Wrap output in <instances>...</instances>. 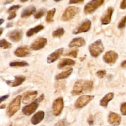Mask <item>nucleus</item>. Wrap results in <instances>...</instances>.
Masks as SVG:
<instances>
[{"label": "nucleus", "instance_id": "17", "mask_svg": "<svg viewBox=\"0 0 126 126\" xmlns=\"http://www.w3.org/2000/svg\"><path fill=\"white\" fill-rule=\"evenodd\" d=\"M37 92L36 91L27 92L22 98V102L24 104H28L32 101L37 96Z\"/></svg>", "mask_w": 126, "mask_h": 126}, {"label": "nucleus", "instance_id": "33", "mask_svg": "<svg viewBox=\"0 0 126 126\" xmlns=\"http://www.w3.org/2000/svg\"><path fill=\"white\" fill-rule=\"evenodd\" d=\"M120 111L122 115L126 116V102H124L121 104Z\"/></svg>", "mask_w": 126, "mask_h": 126}, {"label": "nucleus", "instance_id": "2", "mask_svg": "<svg viewBox=\"0 0 126 126\" xmlns=\"http://www.w3.org/2000/svg\"><path fill=\"white\" fill-rule=\"evenodd\" d=\"M44 97V94H42L38 98L34 100L31 103L24 106L22 109L23 113L27 116H30L36 110L39 102L43 100Z\"/></svg>", "mask_w": 126, "mask_h": 126}, {"label": "nucleus", "instance_id": "3", "mask_svg": "<svg viewBox=\"0 0 126 126\" xmlns=\"http://www.w3.org/2000/svg\"><path fill=\"white\" fill-rule=\"evenodd\" d=\"M22 99V95H19L14 98L9 104L6 113L9 117L13 116L20 108L21 101Z\"/></svg>", "mask_w": 126, "mask_h": 126}, {"label": "nucleus", "instance_id": "23", "mask_svg": "<svg viewBox=\"0 0 126 126\" xmlns=\"http://www.w3.org/2000/svg\"><path fill=\"white\" fill-rule=\"evenodd\" d=\"M36 11V8L34 6L31 5L24 9L21 13L22 18H26L33 14Z\"/></svg>", "mask_w": 126, "mask_h": 126}, {"label": "nucleus", "instance_id": "35", "mask_svg": "<svg viewBox=\"0 0 126 126\" xmlns=\"http://www.w3.org/2000/svg\"><path fill=\"white\" fill-rule=\"evenodd\" d=\"M77 52H78V51L77 50H72V51L68 52V53H67L66 54V56H70V57H71L73 58H76L77 55Z\"/></svg>", "mask_w": 126, "mask_h": 126}, {"label": "nucleus", "instance_id": "47", "mask_svg": "<svg viewBox=\"0 0 126 126\" xmlns=\"http://www.w3.org/2000/svg\"><path fill=\"white\" fill-rule=\"evenodd\" d=\"M13 1H6L4 3L5 4H7L8 3H10V2H12Z\"/></svg>", "mask_w": 126, "mask_h": 126}, {"label": "nucleus", "instance_id": "43", "mask_svg": "<svg viewBox=\"0 0 126 126\" xmlns=\"http://www.w3.org/2000/svg\"><path fill=\"white\" fill-rule=\"evenodd\" d=\"M12 25H13V24H12V23H7V25H6V27L7 28H9V27H12Z\"/></svg>", "mask_w": 126, "mask_h": 126}, {"label": "nucleus", "instance_id": "42", "mask_svg": "<svg viewBox=\"0 0 126 126\" xmlns=\"http://www.w3.org/2000/svg\"><path fill=\"white\" fill-rule=\"evenodd\" d=\"M121 65L122 67L126 68V60H125L123 62H122V63H121Z\"/></svg>", "mask_w": 126, "mask_h": 126}, {"label": "nucleus", "instance_id": "37", "mask_svg": "<svg viewBox=\"0 0 126 126\" xmlns=\"http://www.w3.org/2000/svg\"><path fill=\"white\" fill-rule=\"evenodd\" d=\"M16 16V14L15 13V12L13 11V12H10V14L8 16V17H7V19L8 20H12L13 18H14Z\"/></svg>", "mask_w": 126, "mask_h": 126}, {"label": "nucleus", "instance_id": "34", "mask_svg": "<svg viewBox=\"0 0 126 126\" xmlns=\"http://www.w3.org/2000/svg\"><path fill=\"white\" fill-rule=\"evenodd\" d=\"M106 72L105 70H100L97 71L96 72V75L99 78H102L105 76V75H106Z\"/></svg>", "mask_w": 126, "mask_h": 126}, {"label": "nucleus", "instance_id": "28", "mask_svg": "<svg viewBox=\"0 0 126 126\" xmlns=\"http://www.w3.org/2000/svg\"><path fill=\"white\" fill-rule=\"evenodd\" d=\"M9 65L11 67H23L28 66L29 64L27 62L25 61H21V62H10L9 63Z\"/></svg>", "mask_w": 126, "mask_h": 126}, {"label": "nucleus", "instance_id": "40", "mask_svg": "<svg viewBox=\"0 0 126 126\" xmlns=\"http://www.w3.org/2000/svg\"><path fill=\"white\" fill-rule=\"evenodd\" d=\"M94 118H93V116L91 115L88 119V123H89V124L90 125H92L94 124Z\"/></svg>", "mask_w": 126, "mask_h": 126}, {"label": "nucleus", "instance_id": "25", "mask_svg": "<svg viewBox=\"0 0 126 126\" xmlns=\"http://www.w3.org/2000/svg\"><path fill=\"white\" fill-rule=\"evenodd\" d=\"M72 71H73V69L72 68H70L66 71H63V72L57 74L55 76V79L56 80H60V79H65V78H67L71 74Z\"/></svg>", "mask_w": 126, "mask_h": 126}, {"label": "nucleus", "instance_id": "13", "mask_svg": "<svg viewBox=\"0 0 126 126\" xmlns=\"http://www.w3.org/2000/svg\"><path fill=\"white\" fill-rule=\"evenodd\" d=\"M7 36L13 42H18L22 38V31L19 29L14 30L9 32Z\"/></svg>", "mask_w": 126, "mask_h": 126}, {"label": "nucleus", "instance_id": "27", "mask_svg": "<svg viewBox=\"0 0 126 126\" xmlns=\"http://www.w3.org/2000/svg\"><path fill=\"white\" fill-rule=\"evenodd\" d=\"M65 31L63 28H60L54 31L52 33V36L54 37H60L64 33Z\"/></svg>", "mask_w": 126, "mask_h": 126}, {"label": "nucleus", "instance_id": "31", "mask_svg": "<svg viewBox=\"0 0 126 126\" xmlns=\"http://www.w3.org/2000/svg\"><path fill=\"white\" fill-rule=\"evenodd\" d=\"M45 10L44 9H40L38 11H37L35 14H34V18L36 19H40L41 17H42L45 13Z\"/></svg>", "mask_w": 126, "mask_h": 126}, {"label": "nucleus", "instance_id": "20", "mask_svg": "<svg viewBox=\"0 0 126 126\" xmlns=\"http://www.w3.org/2000/svg\"><path fill=\"white\" fill-rule=\"evenodd\" d=\"M86 43L85 40L82 37H77L73 38L69 43L68 46L70 48L74 47H80L84 46Z\"/></svg>", "mask_w": 126, "mask_h": 126}, {"label": "nucleus", "instance_id": "30", "mask_svg": "<svg viewBox=\"0 0 126 126\" xmlns=\"http://www.w3.org/2000/svg\"><path fill=\"white\" fill-rule=\"evenodd\" d=\"M69 123L65 119H62L58 121L54 126H69Z\"/></svg>", "mask_w": 126, "mask_h": 126}, {"label": "nucleus", "instance_id": "22", "mask_svg": "<svg viewBox=\"0 0 126 126\" xmlns=\"http://www.w3.org/2000/svg\"><path fill=\"white\" fill-rule=\"evenodd\" d=\"M75 62L70 59L65 58L62 59L59 62L58 64V67L59 69H62L65 67L66 66H73L75 64Z\"/></svg>", "mask_w": 126, "mask_h": 126}, {"label": "nucleus", "instance_id": "14", "mask_svg": "<svg viewBox=\"0 0 126 126\" xmlns=\"http://www.w3.org/2000/svg\"><path fill=\"white\" fill-rule=\"evenodd\" d=\"M113 11L114 8L113 7H109L107 8L100 18V22L102 25H107L110 23Z\"/></svg>", "mask_w": 126, "mask_h": 126}, {"label": "nucleus", "instance_id": "29", "mask_svg": "<svg viewBox=\"0 0 126 126\" xmlns=\"http://www.w3.org/2000/svg\"><path fill=\"white\" fill-rule=\"evenodd\" d=\"M11 44L6 40L5 39L0 40V48L6 49L11 47Z\"/></svg>", "mask_w": 126, "mask_h": 126}, {"label": "nucleus", "instance_id": "1", "mask_svg": "<svg viewBox=\"0 0 126 126\" xmlns=\"http://www.w3.org/2000/svg\"><path fill=\"white\" fill-rule=\"evenodd\" d=\"M93 87V82L92 81L78 80L74 84L71 93L73 95H79L88 93L92 90Z\"/></svg>", "mask_w": 126, "mask_h": 126}, {"label": "nucleus", "instance_id": "26", "mask_svg": "<svg viewBox=\"0 0 126 126\" xmlns=\"http://www.w3.org/2000/svg\"><path fill=\"white\" fill-rule=\"evenodd\" d=\"M56 12V9L55 8H53L52 9L48 11L47 12V14L46 17V21L48 23H51L53 21V17L54 16V14Z\"/></svg>", "mask_w": 126, "mask_h": 126}, {"label": "nucleus", "instance_id": "45", "mask_svg": "<svg viewBox=\"0 0 126 126\" xmlns=\"http://www.w3.org/2000/svg\"><path fill=\"white\" fill-rule=\"evenodd\" d=\"M4 22V20L3 19H0V26Z\"/></svg>", "mask_w": 126, "mask_h": 126}, {"label": "nucleus", "instance_id": "10", "mask_svg": "<svg viewBox=\"0 0 126 126\" xmlns=\"http://www.w3.org/2000/svg\"><path fill=\"white\" fill-rule=\"evenodd\" d=\"M91 26V22L89 20H86L73 31L72 33L77 34L82 32H86L90 30Z\"/></svg>", "mask_w": 126, "mask_h": 126}, {"label": "nucleus", "instance_id": "18", "mask_svg": "<svg viewBox=\"0 0 126 126\" xmlns=\"http://www.w3.org/2000/svg\"><path fill=\"white\" fill-rule=\"evenodd\" d=\"M25 80V76L23 75H17L14 77V81H7L6 83L11 87H16L22 84Z\"/></svg>", "mask_w": 126, "mask_h": 126}, {"label": "nucleus", "instance_id": "8", "mask_svg": "<svg viewBox=\"0 0 126 126\" xmlns=\"http://www.w3.org/2000/svg\"><path fill=\"white\" fill-rule=\"evenodd\" d=\"M64 102L62 97H58L55 99L52 104V110L53 114L56 116H59L62 112L63 108Z\"/></svg>", "mask_w": 126, "mask_h": 126}, {"label": "nucleus", "instance_id": "24", "mask_svg": "<svg viewBox=\"0 0 126 126\" xmlns=\"http://www.w3.org/2000/svg\"><path fill=\"white\" fill-rule=\"evenodd\" d=\"M43 28H44V26L43 25H37L34 28L29 29L26 33V35L28 37L32 36L33 34L38 33L39 31L43 30Z\"/></svg>", "mask_w": 126, "mask_h": 126}, {"label": "nucleus", "instance_id": "9", "mask_svg": "<svg viewBox=\"0 0 126 126\" xmlns=\"http://www.w3.org/2000/svg\"><path fill=\"white\" fill-rule=\"evenodd\" d=\"M118 59V54L113 51L106 52L103 56V61L108 64H114Z\"/></svg>", "mask_w": 126, "mask_h": 126}, {"label": "nucleus", "instance_id": "46", "mask_svg": "<svg viewBox=\"0 0 126 126\" xmlns=\"http://www.w3.org/2000/svg\"><path fill=\"white\" fill-rule=\"evenodd\" d=\"M5 107V104H2L0 106V109H3Z\"/></svg>", "mask_w": 126, "mask_h": 126}, {"label": "nucleus", "instance_id": "36", "mask_svg": "<svg viewBox=\"0 0 126 126\" xmlns=\"http://www.w3.org/2000/svg\"><path fill=\"white\" fill-rule=\"evenodd\" d=\"M20 7H21V6L19 5H13L9 8V9H8V12H13V11H14L15 10H16L19 9L20 8Z\"/></svg>", "mask_w": 126, "mask_h": 126}, {"label": "nucleus", "instance_id": "15", "mask_svg": "<svg viewBox=\"0 0 126 126\" xmlns=\"http://www.w3.org/2000/svg\"><path fill=\"white\" fill-rule=\"evenodd\" d=\"M63 48H61L56 50L54 52L52 53L47 57V63H51L54 62L55 61H56L57 59H59L60 56L63 54Z\"/></svg>", "mask_w": 126, "mask_h": 126}, {"label": "nucleus", "instance_id": "41", "mask_svg": "<svg viewBox=\"0 0 126 126\" xmlns=\"http://www.w3.org/2000/svg\"><path fill=\"white\" fill-rule=\"evenodd\" d=\"M8 97H9V95L8 94L4 95L3 96H2L0 97V103L1 102H2V101L5 100L6 99H7L8 98Z\"/></svg>", "mask_w": 126, "mask_h": 126}, {"label": "nucleus", "instance_id": "19", "mask_svg": "<svg viewBox=\"0 0 126 126\" xmlns=\"http://www.w3.org/2000/svg\"><path fill=\"white\" fill-rule=\"evenodd\" d=\"M44 112L43 111H39L33 115L31 119L32 124L36 125L40 123L44 118Z\"/></svg>", "mask_w": 126, "mask_h": 126}, {"label": "nucleus", "instance_id": "44", "mask_svg": "<svg viewBox=\"0 0 126 126\" xmlns=\"http://www.w3.org/2000/svg\"><path fill=\"white\" fill-rule=\"evenodd\" d=\"M3 31V28H0V36L2 34Z\"/></svg>", "mask_w": 126, "mask_h": 126}, {"label": "nucleus", "instance_id": "48", "mask_svg": "<svg viewBox=\"0 0 126 126\" xmlns=\"http://www.w3.org/2000/svg\"><path fill=\"white\" fill-rule=\"evenodd\" d=\"M12 126V124H11L9 126Z\"/></svg>", "mask_w": 126, "mask_h": 126}, {"label": "nucleus", "instance_id": "32", "mask_svg": "<svg viewBox=\"0 0 126 126\" xmlns=\"http://www.w3.org/2000/svg\"><path fill=\"white\" fill-rule=\"evenodd\" d=\"M126 25V15L120 21L119 23L118 24V27L119 29H123L125 27Z\"/></svg>", "mask_w": 126, "mask_h": 126}, {"label": "nucleus", "instance_id": "5", "mask_svg": "<svg viewBox=\"0 0 126 126\" xmlns=\"http://www.w3.org/2000/svg\"><path fill=\"white\" fill-rule=\"evenodd\" d=\"M104 2L103 0H93L89 1L84 7V11L85 14L92 13L98 7L101 6Z\"/></svg>", "mask_w": 126, "mask_h": 126}, {"label": "nucleus", "instance_id": "6", "mask_svg": "<svg viewBox=\"0 0 126 126\" xmlns=\"http://www.w3.org/2000/svg\"><path fill=\"white\" fill-rule=\"evenodd\" d=\"M79 11V8L75 6L67 7L63 13L61 20L63 21H67L72 19Z\"/></svg>", "mask_w": 126, "mask_h": 126}, {"label": "nucleus", "instance_id": "38", "mask_svg": "<svg viewBox=\"0 0 126 126\" xmlns=\"http://www.w3.org/2000/svg\"><path fill=\"white\" fill-rule=\"evenodd\" d=\"M120 7L122 9H125L126 8V0H124L121 2Z\"/></svg>", "mask_w": 126, "mask_h": 126}, {"label": "nucleus", "instance_id": "21", "mask_svg": "<svg viewBox=\"0 0 126 126\" xmlns=\"http://www.w3.org/2000/svg\"><path fill=\"white\" fill-rule=\"evenodd\" d=\"M114 96V94L112 92H110L107 93L105 96L100 100L99 104L100 106L103 107H107L108 102L113 99Z\"/></svg>", "mask_w": 126, "mask_h": 126}, {"label": "nucleus", "instance_id": "7", "mask_svg": "<svg viewBox=\"0 0 126 126\" xmlns=\"http://www.w3.org/2000/svg\"><path fill=\"white\" fill-rule=\"evenodd\" d=\"M94 95H83L80 96L76 101L74 106L76 108H82L87 105L94 98Z\"/></svg>", "mask_w": 126, "mask_h": 126}, {"label": "nucleus", "instance_id": "4", "mask_svg": "<svg viewBox=\"0 0 126 126\" xmlns=\"http://www.w3.org/2000/svg\"><path fill=\"white\" fill-rule=\"evenodd\" d=\"M104 46L100 39H98L94 42L89 46V50L91 55L96 58L99 56L104 50Z\"/></svg>", "mask_w": 126, "mask_h": 126}, {"label": "nucleus", "instance_id": "11", "mask_svg": "<svg viewBox=\"0 0 126 126\" xmlns=\"http://www.w3.org/2000/svg\"><path fill=\"white\" fill-rule=\"evenodd\" d=\"M108 122L109 124L113 126H119L121 122V116L115 112H111L108 116Z\"/></svg>", "mask_w": 126, "mask_h": 126}, {"label": "nucleus", "instance_id": "16", "mask_svg": "<svg viewBox=\"0 0 126 126\" xmlns=\"http://www.w3.org/2000/svg\"><path fill=\"white\" fill-rule=\"evenodd\" d=\"M30 54V50L28 46H22L18 48L14 52L15 56L19 57H25Z\"/></svg>", "mask_w": 126, "mask_h": 126}, {"label": "nucleus", "instance_id": "39", "mask_svg": "<svg viewBox=\"0 0 126 126\" xmlns=\"http://www.w3.org/2000/svg\"><path fill=\"white\" fill-rule=\"evenodd\" d=\"M84 0H70L69 1V4H75V3H80L83 2Z\"/></svg>", "mask_w": 126, "mask_h": 126}, {"label": "nucleus", "instance_id": "12", "mask_svg": "<svg viewBox=\"0 0 126 126\" xmlns=\"http://www.w3.org/2000/svg\"><path fill=\"white\" fill-rule=\"evenodd\" d=\"M47 42V39L43 37L38 38L31 45L30 48L33 50H39L44 47Z\"/></svg>", "mask_w": 126, "mask_h": 126}]
</instances>
